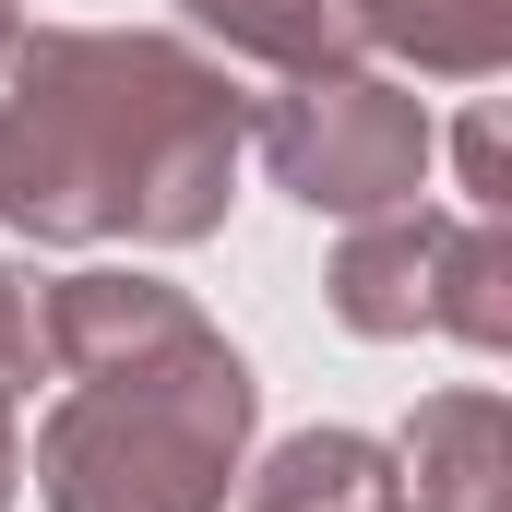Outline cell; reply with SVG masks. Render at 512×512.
Wrapping results in <instances>:
<instances>
[{
  "instance_id": "1",
  "label": "cell",
  "mask_w": 512,
  "mask_h": 512,
  "mask_svg": "<svg viewBox=\"0 0 512 512\" xmlns=\"http://www.w3.org/2000/svg\"><path fill=\"white\" fill-rule=\"evenodd\" d=\"M251 96L191 36L24 24L0 48V215L24 239L191 251L227 227Z\"/></svg>"
},
{
  "instance_id": "2",
  "label": "cell",
  "mask_w": 512,
  "mask_h": 512,
  "mask_svg": "<svg viewBox=\"0 0 512 512\" xmlns=\"http://www.w3.org/2000/svg\"><path fill=\"white\" fill-rule=\"evenodd\" d=\"M48 512H227L251 453V358L167 274H60L48 286Z\"/></svg>"
},
{
  "instance_id": "3",
  "label": "cell",
  "mask_w": 512,
  "mask_h": 512,
  "mask_svg": "<svg viewBox=\"0 0 512 512\" xmlns=\"http://www.w3.org/2000/svg\"><path fill=\"white\" fill-rule=\"evenodd\" d=\"M322 286H334L346 334H465L477 358L512 346V227L501 215H441V203L358 215Z\"/></svg>"
},
{
  "instance_id": "4",
  "label": "cell",
  "mask_w": 512,
  "mask_h": 512,
  "mask_svg": "<svg viewBox=\"0 0 512 512\" xmlns=\"http://www.w3.org/2000/svg\"><path fill=\"white\" fill-rule=\"evenodd\" d=\"M251 143L310 215H346V227L429 191V108L382 72H298L274 108H251Z\"/></svg>"
},
{
  "instance_id": "5",
  "label": "cell",
  "mask_w": 512,
  "mask_h": 512,
  "mask_svg": "<svg viewBox=\"0 0 512 512\" xmlns=\"http://www.w3.org/2000/svg\"><path fill=\"white\" fill-rule=\"evenodd\" d=\"M393 465H405V477H393L405 512H512V405L489 382L429 393V405L405 417Z\"/></svg>"
},
{
  "instance_id": "6",
  "label": "cell",
  "mask_w": 512,
  "mask_h": 512,
  "mask_svg": "<svg viewBox=\"0 0 512 512\" xmlns=\"http://www.w3.org/2000/svg\"><path fill=\"white\" fill-rule=\"evenodd\" d=\"M191 12V36H215V48H239L262 72H358V0H179Z\"/></svg>"
},
{
  "instance_id": "7",
  "label": "cell",
  "mask_w": 512,
  "mask_h": 512,
  "mask_svg": "<svg viewBox=\"0 0 512 512\" xmlns=\"http://www.w3.org/2000/svg\"><path fill=\"white\" fill-rule=\"evenodd\" d=\"M358 36L441 84H489L512 60V0H358Z\"/></svg>"
},
{
  "instance_id": "8",
  "label": "cell",
  "mask_w": 512,
  "mask_h": 512,
  "mask_svg": "<svg viewBox=\"0 0 512 512\" xmlns=\"http://www.w3.org/2000/svg\"><path fill=\"white\" fill-rule=\"evenodd\" d=\"M48 382V286L24 262H0V405Z\"/></svg>"
},
{
  "instance_id": "9",
  "label": "cell",
  "mask_w": 512,
  "mask_h": 512,
  "mask_svg": "<svg viewBox=\"0 0 512 512\" xmlns=\"http://www.w3.org/2000/svg\"><path fill=\"white\" fill-rule=\"evenodd\" d=\"M12 477H24V441H12V405H0V512H12Z\"/></svg>"
},
{
  "instance_id": "10",
  "label": "cell",
  "mask_w": 512,
  "mask_h": 512,
  "mask_svg": "<svg viewBox=\"0 0 512 512\" xmlns=\"http://www.w3.org/2000/svg\"><path fill=\"white\" fill-rule=\"evenodd\" d=\"M12 36H24V0H0V48H12Z\"/></svg>"
}]
</instances>
